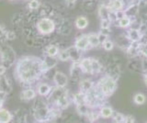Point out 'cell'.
<instances>
[{
	"instance_id": "4",
	"label": "cell",
	"mask_w": 147,
	"mask_h": 123,
	"mask_svg": "<svg viewBox=\"0 0 147 123\" xmlns=\"http://www.w3.org/2000/svg\"><path fill=\"white\" fill-rule=\"evenodd\" d=\"M0 56H1L2 65H4L6 67L10 66L15 63L16 54L12 48L7 46V45H2L0 48Z\"/></svg>"
},
{
	"instance_id": "35",
	"label": "cell",
	"mask_w": 147,
	"mask_h": 123,
	"mask_svg": "<svg viewBox=\"0 0 147 123\" xmlns=\"http://www.w3.org/2000/svg\"><path fill=\"white\" fill-rule=\"evenodd\" d=\"M114 118H115V120H117V121H122L124 120V118L121 114H119V113H115V115H114Z\"/></svg>"
},
{
	"instance_id": "6",
	"label": "cell",
	"mask_w": 147,
	"mask_h": 123,
	"mask_svg": "<svg viewBox=\"0 0 147 123\" xmlns=\"http://www.w3.org/2000/svg\"><path fill=\"white\" fill-rule=\"evenodd\" d=\"M75 46L80 50L81 52L83 51H86V50H89L92 47L88 43V40H87V36L86 34H82L76 39V42H75Z\"/></svg>"
},
{
	"instance_id": "26",
	"label": "cell",
	"mask_w": 147,
	"mask_h": 123,
	"mask_svg": "<svg viewBox=\"0 0 147 123\" xmlns=\"http://www.w3.org/2000/svg\"><path fill=\"white\" fill-rule=\"evenodd\" d=\"M58 59L60 61H63V62H65L70 60V54H69V52L67 49H63V50H60L59 53H58Z\"/></svg>"
},
{
	"instance_id": "22",
	"label": "cell",
	"mask_w": 147,
	"mask_h": 123,
	"mask_svg": "<svg viewBox=\"0 0 147 123\" xmlns=\"http://www.w3.org/2000/svg\"><path fill=\"white\" fill-rule=\"evenodd\" d=\"M96 4L95 3L94 0H85L83 3V9L86 12L91 13L96 9Z\"/></svg>"
},
{
	"instance_id": "39",
	"label": "cell",
	"mask_w": 147,
	"mask_h": 123,
	"mask_svg": "<svg viewBox=\"0 0 147 123\" xmlns=\"http://www.w3.org/2000/svg\"><path fill=\"white\" fill-rule=\"evenodd\" d=\"M3 103H4V100H3V99H0V108H2V107H3Z\"/></svg>"
},
{
	"instance_id": "21",
	"label": "cell",
	"mask_w": 147,
	"mask_h": 123,
	"mask_svg": "<svg viewBox=\"0 0 147 123\" xmlns=\"http://www.w3.org/2000/svg\"><path fill=\"white\" fill-rule=\"evenodd\" d=\"M86 36H87V40H88V43H89V45L92 48H93V47H98V45L100 44L98 34L91 32V33L86 34Z\"/></svg>"
},
{
	"instance_id": "18",
	"label": "cell",
	"mask_w": 147,
	"mask_h": 123,
	"mask_svg": "<svg viewBox=\"0 0 147 123\" xmlns=\"http://www.w3.org/2000/svg\"><path fill=\"white\" fill-rule=\"evenodd\" d=\"M59 51H60V49L57 45L50 44L45 49V54L50 57H56L59 53Z\"/></svg>"
},
{
	"instance_id": "31",
	"label": "cell",
	"mask_w": 147,
	"mask_h": 123,
	"mask_svg": "<svg viewBox=\"0 0 147 123\" xmlns=\"http://www.w3.org/2000/svg\"><path fill=\"white\" fill-rule=\"evenodd\" d=\"M111 21L109 19H101L100 20V29H110Z\"/></svg>"
},
{
	"instance_id": "2",
	"label": "cell",
	"mask_w": 147,
	"mask_h": 123,
	"mask_svg": "<svg viewBox=\"0 0 147 123\" xmlns=\"http://www.w3.org/2000/svg\"><path fill=\"white\" fill-rule=\"evenodd\" d=\"M37 32L42 36H48L54 32L56 29V22L52 17H40L35 24Z\"/></svg>"
},
{
	"instance_id": "33",
	"label": "cell",
	"mask_w": 147,
	"mask_h": 123,
	"mask_svg": "<svg viewBox=\"0 0 147 123\" xmlns=\"http://www.w3.org/2000/svg\"><path fill=\"white\" fill-rule=\"evenodd\" d=\"M98 39H99V42H100V44H102L106 40H108V37H109V36L104 35L103 33H101V32H99V33L98 34Z\"/></svg>"
},
{
	"instance_id": "32",
	"label": "cell",
	"mask_w": 147,
	"mask_h": 123,
	"mask_svg": "<svg viewBox=\"0 0 147 123\" xmlns=\"http://www.w3.org/2000/svg\"><path fill=\"white\" fill-rule=\"evenodd\" d=\"M5 38H6V40H15L16 39V33H15V31H13V30H7Z\"/></svg>"
},
{
	"instance_id": "41",
	"label": "cell",
	"mask_w": 147,
	"mask_h": 123,
	"mask_svg": "<svg viewBox=\"0 0 147 123\" xmlns=\"http://www.w3.org/2000/svg\"><path fill=\"white\" fill-rule=\"evenodd\" d=\"M7 1H11L12 2V1H15V0H7Z\"/></svg>"
},
{
	"instance_id": "17",
	"label": "cell",
	"mask_w": 147,
	"mask_h": 123,
	"mask_svg": "<svg viewBox=\"0 0 147 123\" xmlns=\"http://www.w3.org/2000/svg\"><path fill=\"white\" fill-rule=\"evenodd\" d=\"M116 42L121 48H125V49H128L132 43L130 40V39L128 38V36L126 35H121V36H119V37H117Z\"/></svg>"
},
{
	"instance_id": "36",
	"label": "cell",
	"mask_w": 147,
	"mask_h": 123,
	"mask_svg": "<svg viewBox=\"0 0 147 123\" xmlns=\"http://www.w3.org/2000/svg\"><path fill=\"white\" fill-rule=\"evenodd\" d=\"M7 72V67L4 65H0V76L4 75Z\"/></svg>"
},
{
	"instance_id": "29",
	"label": "cell",
	"mask_w": 147,
	"mask_h": 123,
	"mask_svg": "<svg viewBox=\"0 0 147 123\" xmlns=\"http://www.w3.org/2000/svg\"><path fill=\"white\" fill-rule=\"evenodd\" d=\"M133 100H134V102L137 104V105H142L145 103V95L142 93H137L134 97H133Z\"/></svg>"
},
{
	"instance_id": "34",
	"label": "cell",
	"mask_w": 147,
	"mask_h": 123,
	"mask_svg": "<svg viewBox=\"0 0 147 123\" xmlns=\"http://www.w3.org/2000/svg\"><path fill=\"white\" fill-rule=\"evenodd\" d=\"M6 32H7L6 29L4 28V26L2 24H0V40H1L2 38H5V36H6Z\"/></svg>"
},
{
	"instance_id": "27",
	"label": "cell",
	"mask_w": 147,
	"mask_h": 123,
	"mask_svg": "<svg viewBox=\"0 0 147 123\" xmlns=\"http://www.w3.org/2000/svg\"><path fill=\"white\" fill-rule=\"evenodd\" d=\"M101 68H102V66H101L100 63L96 59L92 58V73H93V75L99 73Z\"/></svg>"
},
{
	"instance_id": "25",
	"label": "cell",
	"mask_w": 147,
	"mask_h": 123,
	"mask_svg": "<svg viewBox=\"0 0 147 123\" xmlns=\"http://www.w3.org/2000/svg\"><path fill=\"white\" fill-rule=\"evenodd\" d=\"M131 22H132V19L125 16V17H123L122 19H119L117 23H118V26L119 27V28L127 29V28H129V27L131 25Z\"/></svg>"
},
{
	"instance_id": "20",
	"label": "cell",
	"mask_w": 147,
	"mask_h": 123,
	"mask_svg": "<svg viewBox=\"0 0 147 123\" xmlns=\"http://www.w3.org/2000/svg\"><path fill=\"white\" fill-rule=\"evenodd\" d=\"M11 120V113L5 108H0V123H9Z\"/></svg>"
},
{
	"instance_id": "3",
	"label": "cell",
	"mask_w": 147,
	"mask_h": 123,
	"mask_svg": "<svg viewBox=\"0 0 147 123\" xmlns=\"http://www.w3.org/2000/svg\"><path fill=\"white\" fill-rule=\"evenodd\" d=\"M117 87L116 80L112 78L111 76L106 75L102 77L98 83L96 88H98L101 93H102L105 97H109L111 95Z\"/></svg>"
},
{
	"instance_id": "16",
	"label": "cell",
	"mask_w": 147,
	"mask_h": 123,
	"mask_svg": "<svg viewBox=\"0 0 147 123\" xmlns=\"http://www.w3.org/2000/svg\"><path fill=\"white\" fill-rule=\"evenodd\" d=\"M127 36H128V38L130 39V40L131 42H139V40H140V39L142 37V34L140 33L139 30L131 28L130 30H128Z\"/></svg>"
},
{
	"instance_id": "9",
	"label": "cell",
	"mask_w": 147,
	"mask_h": 123,
	"mask_svg": "<svg viewBox=\"0 0 147 123\" xmlns=\"http://www.w3.org/2000/svg\"><path fill=\"white\" fill-rule=\"evenodd\" d=\"M81 70L85 74L93 75L92 73V58H85L79 62Z\"/></svg>"
},
{
	"instance_id": "10",
	"label": "cell",
	"mask_w": 147,
	"mask_h": 123,
	"mask_svg": "<svg viewBox=\"0 0 147 123\" xmlns=\"http://www.w3.org/2000/svg\"><path fill=\"white\" fill-rule=\"evenodd\" d=\"M140 7L138 5H133V4H130L127 8H124V12H125V16L131 17V19H134L138 16V13L140 10Z\"/></svg>"
},
{
	"instance_id": "11",
	"label": "cell",
	"mask_w": 147,
	"mask_h": 123,
	"mask_svg": "<svg viewBox=\"0 0 147 123\" xmlns=\"http://www.w3.org/2000/svg\"><path fill=\"white\" fill-rule=\"evenodd\" d=\"M75 26L77 30H82L87 28V26L89 24V20L85 16H78L76 19H75Z\"/></svg>"
},
{
	"instance_id": "12",
	"label": "cell",
	"mask_w": 147,
	"mask_h": 123,
	"mask_svg": "<svg viewBox=\"0 0 147 123\" xmlns=\"http://www.w3.org/2000/svg\"><path fill=\"white\" fill-rule=\"evenodd\" d=\"M52 87L51 85L46 84V83H41L38 86H37V94L40 97H46V95H49L52 92Z\"/></svg>"
},
{
	"instance_id": "15",
	"label": "cell",
	"mask_w": 147,
	"mask_h": 123,
	"mask_svg": "<svg viewBox=\"0 0 147 123\" xmlns=\"http://www.w3.org/2000/svg\"><path fill=\"white\" fill-rule=\"evenodd\" d=\"M68 52L70 54V59H72L74 63H79L81 61V51L78 50L76 46H72L68 48Z\"/></svg>"
},
{
	"instance_id": "13",
	"label": "cell",
	"mask_w": 147,
	"mask_h": 123,
	"mask_svg": "<svg viewBox=\"0 0 147 123\" xmlns=\"http://www.w3.org/2000/svg\"><path fill=\"white\" fill-rule=\"evenodd\" d=\"M94 87V84L93 82L89 79H84L81 80L79 83V88H80V92L83 94H86L87 92Z\"/></svg>"
},
{
	"instance_id": "1",
	"label": "cell",
	"mask_w": 147,
	"mask_h": 123,
	"mask_svg": "<svg viewBox=\"0 0 147 123\" xmlns=\"http://www.w3.org/2000/svg\"><path fill=\"white\" fill-rule=\"evenodd\" d=\"M15 75L18 80L24 85H30L44 75L42 60L35 56H24L18 61Z\"/></svg>"
},
{
	"instance_id": "8",
	"label": "cell",
	"mask_w": 147,
	"mask_h": 123,
	"mask_svg": "<svg viewBox=\"0 0 147 123\" xmlns=\"http://www.w3.org/2000/svg\"><path fill=\"white\" fill-rule=\"evenodd\" d=\"M109 7L110 11H119L124 10V7H125V3L123 0H109L108 4H105Z\"/></svg>"
},
{
	"instance_id": "23",
	"label": "cell",
	"mask_w": 147,
	"mask_h": 123,
	"mask_svg": "<svg viewBox=\"0 0 147 123\" xmlns=\"http://www.w3.org/2000/svg\"><path fill=\"white\" fill-rule=\"evenodd\" d=\"M41 7V3L40 0H30L27 4V8L30 11H39Z\"/></svg>"
},
{
	"instance_id": "38",
	"label": "cell",
	"mask_w": 147,
	"mask_h": 123,
	"mask_svg": "<svg viewBox=\"0 0 147 123\" xmlns=\"http://www.w3.org/2000/svg\"><path fill=\"white\" fill-rule=\"evenodd\" d=\"M76 1L77 0H65V3L67 6H74Z\"/></svg>"
},
{
	"instance_id": "24",
	"label": "cell",
	"mask_w": 147,
	"mask_h": 123,
	"mask_svg": "<svg viewBox=\"0 0 147 123\" xmlns=\"http://www.w3.org/2000/svg\"><path fill=\"white\" fill-rule=\"evenodd\" d=\"M74 102L76 104V106H81V105L86 104V94H83L81 92H78L74 95Z\"/></svg>"
},
{
	"instance_id": "7",
	"label": "cell",
	"mask_w": 147,
	"mask_h": 123,
	"mask_svg": "<svg viewBox=\"0 0 147 123\" xmlns=\"http://www.w3.org/2000/svg\"><path fill=\"white\" fill-rule=\"evenodd\" d=\"M53 82L56 85V87L64 88L68 84V78L63 72H56L53 75Z\"/></svg>"
},
{
	"instance_id": "14",
	"label": "cell",
	"mask_w": 147,
	"mask_h": 123,
	"mask_svg": "<svg viewBox=\"0 0 147 123\" xmlns=\"http://www.w3.org/2000/svg\"><path fill=\"white\" fill-rule=\"evenodd\" d=\"M37 95V91L33 88H27L25 90H23L20 93V98L23 100H32L36 97Z\"/></svg>"
},
{
	"instance_id": "37",
	"label": "cell",
	"mask_w": 147,
	"mask_h": 123,
	"mask_svg": "<svg viewBox=\"0 0 147 123\" xmlns=\"http://www.w3.org/2000/svg\"><path fill=\"white\" fill-rule=\"evenodd\" d=\"M134 122V120H133V117L131 116H128L124 118V123H133Z\"/></svg>"
},
{
	"instance_id": "19",
	"label": "cell",
	"mask_w": 147,
	"mask_h": 123,
	"mask_svg": "<svg viewBox=\"0 0 147 123\" xmlns=\"http://www.w3.org/2000/svg\"><path fill=\"white\" fill-rule=\"evenodd\" d=\"M98 16L100 17V19H109V9L107 7V5L105 4H101L98 8Z\"/></svg>"
},
{
	"instance_id": "40",
	"label": "cell",
	"mask_w": 147,
	"mask_h": 123,
	"mask_svg": "<svg viewBox=\"0 0 147 123\" xmlns=\"http://www.w3.org/2000/svg\"><path fill=\"white\" fill-rule=\"evenodd\" d=\"M40 123H51L49 121H40Z\"/></svg>"
},
{
	"instance_id": "5",
	"label": "cell",
	"mask_w": 147,
	"mask_h": 123,
	"mask_svg": "<svg viewBox=\"0 0 147 123\" xmlns=\"http://www.w3.org/2000/svg\"><path fill=\"white\" fill-rule=\"evenodd\" d=\"M73 24L69 19H62L58 23V30L63 35H69L72 31Z\"/></svg>"
},
{
	"instance_id": "28",
	"label": "cell",
	"mask_w": 147,
	"mask_h": 123,
	"mask_svg": "<svg viewBox=\"0 0 147 123\" xmlns=\"http://www.w3.org/2000/svg\"><path fill=\"white\" fill-rule=\"evenodd\" d=\"M100 114H101V116H102L103 118H109V117L112 116L113 110H112V108H109V107H104V108H101Z\"/></svg>"
},
{
	"instance_id": "30",
	"label": "cell",
	"mask_w": 147,
	"mask_h": 123,
	"mask_svg": "<svg viewBox=\"0 0 147 123\" xmlns=\"http://www.w3.org/2000/svg\"><path fill=\"white\" fill-rule=\"evenodd\" d=\"M102 47L104 48L105 51H107V52H109V51H111V50L113 49L114 47V43L112 40H106L105 42L102 43Z\"/></svg>"
}]
</instances>
